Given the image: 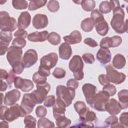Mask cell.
Segmentation results:
<instances>
[{
  "instance_id": "e7e4bbea",
  "label": "cell",
  "mask_w": 128,
  "mask_h": 128,
  "mask_svg": "<svg viewBox=\"0 0 128 128\" xmlns=\"http://www.w3.org/2000/svg\"><path fill=\"white\" fill-rule=\"evenodd\" d=\"M0 126L2 128H8V124L7 121L6 120H3L0 122Z\"/></svg>"
},
{
  "instance_id": "ac0fdd59",
  "label": "cell",
  "mask_w": 128,
  "mask_h": 128,
  "mask_svg": "<svg viewBox=\"0 0 128 128\" xmlns=\"http://www.w3.org/2000/svg\"><path fill=\"white\" fill-rule=\"evenodd\" d=\"M31 22V16L28 11L21 12L18 18L17 26L18 29L24 30L28 28Z\"/></svg>"
},
{
  "instance_id": "11a10c76",
  "label": "cell",
  "mask_w": 128,
  "mask_h": 128,
  "mask_svg": "<svg viewBox=\"0 0 128 128\" xmlns=\"http://www.w3.org/2000/svg\"><path fill=\"white\" fill-rule=\"evenodd\" d=\"M16 38H26L28 37V32L24 30L18 29L17 30L14 34Z\"/></svg>"
},
{
  "instance_id": "6125c7cd",
  "label": "cell",
  "mask_w": 128,
  "mask_h": 128,
  "mask_svg": "<svg viewBox=\"0 0 128 128\" xmlns=\"http://www.w3.org/2000/svg\"><path fill=\"white\" fill-rule=\"evenodd\" d=\"M8 76V74L7 72L4 69H0V80H6Z\"/></svg>"
},
{
  "instance_id": "ba28073f",
  "label": "cell",
  "mask_w": 128,
  "mask_h": 128,
  "mask_svg": "<svg viewBox=\"0 0 128 128\" xmlns=\"http://www.w3.org/2000/svg\"><path fill=\"white\" fill-rule=\"evenodd\" d=\"M22 54V48L12 46L8 48L7 51L6 58L12 67L21 62Z\"/></svg>"
},
{
  "instance_id": "2e32d148",
  "label": "cell",
  "mask_w": 128,
  "mask_h": 128,
  "mask_svg": "<svg viewBox=\"0 0 128 128\" xmlns=\"http://www.w3.org/2000/svg\"><path fill=\"white\" fill-rule=\"evenodd\" d=\"M32 23L34 28L40 30L45 28L48 25V18L46 14H38L34 16Z\"/></svg>"
},
{
  "instance_id": "e0dca14e",
  "label": "cell",
  "mask_w": 128,
  "mask_h": 128,
  "mask_svg": "<svg viewBox=\"0 0 128 128\" xmlns=\"http://www.w3.org/2000/svg\"><path fill=\"white\" fill-rule=\"evenodd\" d=\"M84 64L80 56L78 55H74L70 60L68 68L70 71L74 72L83 70Z\"/></svg>"
},
{
  "instance_id": "91938a15",
  "label": "cell",
  "mask_w": 128,
  "mask_h": 128,
  "mask_svg": "<svg viewBox=\"0 0 128 128\" xmlns=\"http://www.w3.org/2000/svg\"><path fill=\"white\" fill-rule=\"evenodd\" d=\"M98 82L101 84V85L104 86L107 84H110V82L108 80L106 76V74H101L98 76Z\"/></svg>"
},
{
  "instance_id": "74e56055",
  "label": "cell",
  "mask_w": 128,
  "mask_h": 128,
  "mask_svg": "<svg viewBox=\"0 0 128 128\" xmlns=\"http://www.w3.org/2000/svg\"><path fill=\"white\" fill-rule=\"evenodd\" d=\"M12 4L16 10H24L28 6V2L26 0H13Z\"/></svg>"
},
{
  "instance_id": "52a82bcc",
  "label": "cell",
  "mask_w": 128,
  "mask_h": 128,
  "mask_svg": "<svg viewBox=\"0 0 128 128\" xmlns=\"http://www.w3.org/2000/svg\"><path fill=\"white\" fill-rule=\"evenodd\" d=\"M110 97V96L104 90L99 91L96 94L92 108L98 111H106L105 106Z\"/></svg>"
},
{
  "instance_id": "5b68a950",
  "label": "cell",
  "mask_w": 128,
  "mask_h": 128,
  "mask_svg": "<svg viewBox=\"0 0 128 128\" xmlns=\"http://www.w3.org/2000/svg\"><path fill=\"white\" fill-rule=\"evenodd\" d=\"M50 90V86L48 82L36 84V90L30 93V96L36 104H40L44 100Z\"/></svg>"
},
{
  "instance_id": "836d02e7",
  "label": "cell",
  "mask_w": 128,
  "mask_h": 128,
  "mask_svg": "<svg viewBox=\"0 0 128 128\" xmlns=\"http://www.w3.org/2000/svg\"><path fill=\"white\" fill-rule=\"evenodd\" d=\"M54 124L49 119L46 118H41L38 120V128H54Z\"/></svg>"
},
{
  "instance_id": "d6986e66",
  "label": "cell",
  "mask_w": 128,
  "mask_h": 128,
  "mask_svg": "<svg viewBox=\"0 0 128 128\" xmlns=\"http://www.w3.org/2000/svg\"><path fill=\"white\" fill-rule=\"evenodd\" d=\"M66 108L64 104L61 100L57 98L52 108L53 116L56 120L60 117L65 116Z\"/></svg>"
},
{
  "instance_id": "7dc6e473",
  "label": "cell",
  "mask_w": 128,
  "mask_h": 128,
  "mask_svg": "<svg viewBox=\"0 0 128 128\" xmlns=\"http://www.w3.org/2000/svg\"><path fill=\"white\" fill-rule=\"evenodd\" d=\"M47 114L46 108L43 106H39L36 110V114L38 118H44Z\"/></svg>"
},
{
  "instance_id": "f6af8a7d",
  "label": "cell",
  "mask_w": 128,
  "mask_h": 128,
  "mask_svg": "<svg viewBox=\"0 0 128 128\" xmlns=\"http://www.w3.org/2000/svg\"><path fill=\"white\" fill-rule=\"evenodd\" d=\"M66 74V70L60 68H56L52 72L53 76L56 78H64Z\"/></svg>"
},
{
  "instance_id": "83f0119b",
  "label": "cell",
  "mask_w": 128,
  "mask_h": 128,
  "mask_svg": "<svg viewBox=\"0 0 128 128\" xmlns=\"http://www.w3.org/2000/svg\"><path fill=\"white\" fill-rule=\"evenodd\" d=\"M94 26V22L90 18H87L83 20L80 24L82 30L86 32H91L93 30Z\"/></svg>"
},
{
  "instance_id": "bcb514c9",
  "label": "cell",
  "mask_w": 128,
  "mask_h": 128,
  "mask_svg": "<svg viewBox=\"0 0 128 128\" xmlns=\"http://www.w3.org/2000/svg\"><path fill=\"white\" fill-rule=\"evenodd\" d=\"M56 102L55 96L54 95L46 96L44 99V104L45 106L50 108Z\"/></svg>"
},
{
  "instance_id": "9f6ffc18",
  "label": "cell",
  "mask_w": 128,
  "mask_h": 128,
  "mask_svg": "<svg viewBox=\"0 0 128 128\" xmlns=\"http://www.w3.org/2000/svg\"><path fill=\"white\" fill-rule=\"evenodd\" d=\"M15 74H16L12 70H10L8 74V76L6 80V82L8 84V85H9L10 86H10L13 84V82H14V80L16 78Z\"/></svg>"
},
{
  "instance_id": "9c48e42d",
  "label": "cell",
  "mask_w": 128,
  "mask_h": 128,
  "mask_svg": "<svg viewBox=\"0 0 128 128\" xmlns=\"http://www.w3.org/2000/svg\"><path fill=\"white\" fill-rule=\"evenodd\" d=\"M58 61V54L55 52H50L43 56L40 58V64L39 67L48 70H50L56 66Z\"/></svg>"
},
{
  "instance_id": "1f68e13d",
  "label": "cell",
  "mask_w": 128,
  "mask_h": 128,
  "mask_svg": "<svg viewBox=\"0 0 128 128\" xmlns=\"http://www.w3.org/2000/svg\"><path fill=\"white\" fill-rule=\"evenodd\" d=\"M90 18L93 20L94 25L98 22L105 20L104 16L98 9H96L92 11L90 14Z\"/></svg>"
},
{
  "instance_id": "4dcf8cb0",
  "label": "cell",
  "mask_w": 128,
  "mask_h": 128,
  "mask_svg": "<svg viewBox=\"0 0 128 128\" xmlns=\"http://www.w3.org/2000/svg\"><path fill=\"white\" fill-rule=\"evenodd\" d=\"M56 124L58 128H68L71 124V120L66 118L65 116H62L56 120Z\"/></svg>"
},
{
  "instance_id": "db71d44e",
  "label": "cell",
  "mask_w": 128,
  "mask_h": 128,
  "mask_svg": "<svg viewBox=\"0 0 128 128\" xmlns=\"http://www.w3.org/2000/svg\"><path fill=\"white\" fill-rule=\"evenodd\" d=\"M112 40V48L119 46L122 42V38L120 36H114L111 37Z\"/></svg>"
},
{
  "instance_id": "f5cc1de1",
  "label": "cell",
  "mask_w": 128,
  "mask_h": 128,
  "mask_svg": "<svg viewBox=\"0 0 128 128\" xmlns=\"http://www.w3.org/2000/svg\"><path fill=\"white\" fill-rule=\"evenodd\" d=\"M78 84L79 83L77 80L75 78H70L66 82V86L76 90L78 88Z\"/></svg>"
},
{
  "instance_id": "c3c4849f",
  "label": "cell",
  "mask_w": 128,
  "mask_h": 128,
  "mask_svg": "<svg viewBox=\"0 0 128 128\" xmlns=\"http://www.w3.org/2000/svg\"><path fill=\"white\" fill-rule=\"evenodd\" d=\"M82 58L84 62L88 64H92L95 61L94 54L90 53H86L83 54L82 56Z\"/></svg>"
},
{
  "instance_id": "003e7915",
  "label": "cell",
  "mask_w": 128,
  "mask_h": 128,
  "mask_svg": "<svg viewBox=\"0 0 128 128\" xmlns=\"http://www.w3.org/2000/svg\"><path fill=\"white\" fill-rule=\"evenodd\" d=\"M1 96H2V101H1V104H2V100H3L2 98H3V96H4L2 93H1Z\"/></svg>"
},
{
  "instance_id": "d590c367",
  "label": "cell",
  "mask_w": 128,
  "mask_h": 128,
  "mask_svg": "<svg viewBox=\"0 0 128 128\" xmlns=\"http://www.w3.org/2000/svg\"><path fill=\"white\" fill-rule=\"evenodd\" d=\"M47 76L38 71L34 74L32 76V80L36 84H41L46 82Z\"/></svg>"
},
{
  "instance_id": "816d5d0a",
  "label": "cell",
  "mask_w": 128,
  "mask_h": 128,
  "mask_svg": "<svg viewBox=\"0 0 128 128\" xmlns=\"http://www.w3.org/2000/svg\"><path fill=\"white\" fill-rule=\"evenodd\" d=\"M12 68V70L16 74H20L24 70V65L23 63L22 62H20L15 65Z\"/></svg>"
},
{
  "instance_id": "ab89813d",
  "label": "cell",
  "mask_w": 128,
  "mask_h": 128,
  "mask_svg": "<svg viewBox=\"0 0 128 128\" xmlns=\"http://www.w3.org/2000/svg\"><path fill=\"white\" fill-rule=\"evenodd\" d=\"M12 39V34L10 32H0V41L8 43L10 44V42Z\"/></svg>"
},
{
  "instance_id": "5bb4252c",
  "label": "cell",
  "mask_w": 128,
  "mask_h": 128,
  "mask_svg": "<svg viewBox=\"0 0 128 128\" xmlns=\"http://www.w3.org/2000/svg\"><path fill=\"white\" fill-rule=\"evenodd\" d=\"M105 108L106 111L112 116L118 114L122 110L119 102L114 98L108 100L106 104Z\"/></svg>"
},
{
  "instance_id": "f1b7e54d",
  "label": "cell",
  "mask_w": 128,
  "mask_h": 128,
  "mask_svg": "<svg viewBox=\"0 0 128 128\" xmlns=\"http://www.w3.org/2000/svg\"><path fill=\"white\" fill-rule=\"evenodd\" d=\"M74 108L76 112L78 114L80 118L89 109L86 107L85 103L82 101H77L74 105Z\"/></svg>"
},
{
  "instance_id": "e575fe53",
  "label": "cell",
  "mask_w": 128,
  "mask_h": 128,
  "mask_svg": "<svg viewBox=\"0 0 128 128\" xmlns=\"http://www.w3.org/2000/svg\"><path fill=\"white\" fill-rule=\"evenodd\" d=\"M82 8L86 12L92 11L96 6V2L94 0H84L81 3Z\"/></svg>"
},
{
  "instance_id": "ee69618b",
  "label": "cell",
  "mask_w": 128,
  "mask_h": 128,
  "mask_svg": "<svg viewBox=\"0 0 128 128\" xmlns=\"http://www.w3.org/2000/svg\"><path fill=\"white\" fill-rule=\"evenodd\" d=\"M102 90L106 92L110 96H114L116 92V89L115 86L110 84L104 86L102 88Z\"/></svg>"
},
{
  "instance_id": "60d3db41",
  "label": "cell",
  "mask_w": 128,
  "mask_h": 128,
  "mask_svg": "<svg viewBox=\"0 0 128 128\" xmlns=\"http://www.w3.org/2000/svg\"><path fill=\"white\" fill-rule=\"evenodd\" d=\"M48 9L52 12H58L60 8V4L57 0H49L47 4Z\"/></svg>"
},
{
  "instance_id": "3957f363",
  "label": "cell",
  "mask_w": 128,
  "mask_h": 128,
  "mask_svg": "<svg viewBox=\"0 0 128 128\" xmlns=\"http://www.w3.org/2000/svg\"><path fill=\"white\" fill-rule=\"evenodd\" d=\"M56 94L57 98L61 100L66 106L68 107L72 104L75 97V90L62 85H59L56 88Z\"/></svg>"
},
{
  "instance_id": "94428289",
  "label": "cell",
  "mask_w": 128,
  "mask_h": 128,
  "mask_svg": "<svg viewBox=\"0 0 128 128\" xmlns=\"http://www.w3.org/2000/svg\"><path fill=\"white\" fill-rule=\"evenodd\" d=\"M73 74H74V78L78 80H82L84 77V72L83 70L78 72H74Z\"/></svg>"
},
{
  "instance_id": "8992f818",
  "label": "cell",
  "mask_w": 128,
  "mask_h": 128,
  "mask_svg": "<svg viewBox=\"0 0 128 128\" xmlns=\"http://www.w3.org/2000/svg\"><path fill=\"white\" fill-rule=\"evenodd\" d=\"M106 72V76L110 82L118 84L123 82L126 78L125 74L119 72L116 70L111 64H108L105 67Z\"/></svg>"
},
{
  "instance_id": "9a60e30c",
  "label": "cell",
  "mask_w": 128,
  "mask_h": 128,
  "mask_svg": "<svg viewBox=\"0 0 128 128\" xmlns=\"http://www.w3.org/2000/svg\"><path fill=\"white\" fill-rule=\"evenodd\" d=\"M36 104L32 98L30 93H27L24 94L20 106L24 110L27 114H30L32 112Z\"/></svg>"
},
{
  "instance_id": "681fc988",
  "label": "cell",
  "mask_w": 128,
  "mask_h": 128,
  "mask_svg": "<svg viewBox=\"0 0 128 128\" xmlns=\"http://www.w3.org/2000/svg\"><path fill=\"white\" fill-rule=\"evenodd\" d=\"M120 123L124 127L128 126V112H122L120 117Z\"/></svg>"
},
{
  "instance_id": "8d00e7d4",
  "label": "cell",
  "mask_w": 128,
  "mask_h": 128,
  "mask_svg": "<svg viewBox=\"0 0 128 128\" xmlns=\"http://www.w3.org/2000/svg\"><path fill=\"white\" fill-rule=\"evenodd\" d=\"M99 10L101 13L104 14H106L110 12L112 10V8L110 2L108 0L102 2L99 5Z\"/></svg>"
},
{
  "instance_id": "30bf717a",
  "label": "cell",
  "mask_w": 128,
  "mask_h": 128,
  "mask_svg": "<svg viewBox=\"0 0 128 128\" xmlns=\"http://www.w3.org/2000/svg\"><path fill=\"white\" fill-rule=\"evenodd\" d=\"M82 90L87 104L92 108L96 96V87L91 84H85L82 86Z\"/></svg>"
},
{
  "instance_id": "7bdbcfd3",
  "label": "cell",
  "mask_w": 128,
  "mask_h": 128,
  "mask_svg": "<svg viewBox=\"0 0 128 128\" xmlns=\"http://www.w3.org/2000/svg\"><path fill=\"white\" fill-rule=\"evenodd\" d=\"M100 47L102 48H112V40L111 37H105L102 38L100 42Z\"/></svg>"
},
{
  "instance_id": "277c9868",
  "label": "cell",
  "mask_w": 128,
  "mask_h": 128,
  "mask_svg": "<svg viewBox=\"0 0 128 128\" xmlns=\"http://www.w3.org/2000/svg\"><path fill=\"white\" fill-rule=\"evenodd\" d=\"M16 19L10 17L9 14L6 11L0 12V29L2 32H13L17 26Z\"/></svg>"
},
{
  "instance_id": "8fae6325",
  "label": "cell",
  "mask_w": 128,
  "mask_h": 128,
  "mask_svg": "<svg viewBox=\"0 0 128 128\" xmlns=\"http://www.w3.org/2000/svg\"><path fill=\"white\" fill-rule=\"evenodd\" d=\"M38 56L37 52L34 49H30L24 54L22 59L24 68H29L34 65L38 61Z\"/></svg>"
},
{
  "instance_id": "4316f807",
  "label": "cell",
  "mask_w": 128,
  "mask_h": 128,
  "mask_svg": "<svg viewBox=\"0 0 128 128\" xmlns=\"http://www.w3.org/2000/svg\"><path fill=\"white\" fill-rule=\"evenodd\" d=\"M95 28L98 34L101 36H105L109 30L108 24L105 20L96 24Z\"/></svg>"
},
{
  "instance_id": "be15d7a7",
  "label": "cell",
  "mask_w": 128,
  "mask_h": 128,
  "mask_svg": "<svg viewBox=\"0 0 128 128\" xmlns=\"http://www.w3.org/2000/svg\"><path fill=\"white\" fill-rule=\"evenodd\" d=\"M0 81H1L0 91H1V92H4L6 90V89L8 88V85L6 82H4L2 80H0Z\"/></svg>"
},
{
  "instance_id": "d4e9b609",
  "label": "cell",
  "mask_w": 128,
  "mask_h": 128,
  "mask_svg": "<svg viewBox=\"0 0 128 128\" xmlns=\"http://www.w3.org/2000/svg\"><path fill=\"white\" fill-rule=\"evenodd\" d=\"M119 103L121 106L122 108L126 109L128 107V90H122L118 94Z\"/></svg>"
},
{
  "instance_id": "484cf974",
  "label": "cell",
  "mask_w": 128,
  "mask_h": 128,
  "mask_svg": "<svg viewBox=\"0 0 128 128\" xmlns=\"http://www.w3.org/2000/svg\"><path fill=\"white\" fill-rule=\"evenodd\" d=\"M126 60L124 56L120 54H116L112 60V66L117 69H122L126 65Z\"/></svg>"
},
{
  "instance_id": "f546056e",
  "label": "cell",
  "mask_w": 128,
  "mask_h": 128,
  "mask_svg": "<svg viewBox=\"0 0 128 128\" xmlns=\"http://www.w3.org/2000/svg\"><path fill=\"white\" fill-rule=\"evenodd\" d=\"M47 0H30L28 4L29 10H34L45 6Z\"/></svg>"
},
{
  "instance_id": "6da1fadb",
  "label": "cell",
  "mask_w": 128,
  "mask_h": 128,
  "mask_svg": "<svg viewBox=\"0 0 128 128\" xmlns=\"http://www.w3.org/2000/svg\"><path fill=\"white\" fill-rule=\"evenodd\" d=\"M112 11L113 16L110 21L112 28L118 34L128 32V20H124L125 14L123 9L119 6L114 8Z\"/></svg>"
},
{
  "instance_id": "4fadbf2b",
  "label": "cell",
  "mask_w": 128,
  "mask_h": 128,
  "mask_svg": "<svg viewBox=\"0 0 128 128\" xmlns=\"http://www.w3.org/2000/svg\"><path fill=\"white\" fill-rule=\"evenodd\" d=\"M20 92L17 89H13L7 92L4 98V103L6 106H12L20 98Z\"/></svg>"
},
{
  "instance_id": "6f0895ef",
  "label": "cell",
  "mask_w": 128,
  "mask_h": 128,
  "mask_svg": "<svg viewBox=\"0 0 128 128\" xmlns=\"http://www.w3.org/2000/svg\"><path fill=\"white\" fill-rule=\"evenodd\" d=\"M84 42L86 45L92 48H94L98 46V42L95 40L90 38H85L84 41Z\"/></svg>"
},
{
  "instance_id": "7402d4cb",
  "label": "cell",
  "mask_w": 128,
  "mask_h": 128,
  "mask_svg": "<svg viewBox=\"0 0 128 128\" xmlns=\"http://www.w3.org/2000/svg\"><path fill=\"white\" fill-rule=\"evenodd\" d=\"M58 52L60 58L64 60H68L72 54L70 46L66 42H63L60 46Z\"/></svg>"
},
{
  "instance_id": "44dd1931",
  "label": "cell",
  "mask_w": 128,
  "mask_h": 128,
  "mask_svg": "<svg viewBox=\"0 0 128 128\" xmlns=\"http://www.w3.org/2000/svg\"><path fill=\"white\" fill-rule=\"evenodd\" d=\"M48 35V32L44 30L42 32H35L30 33L28 36V40L32 42H43L47 40Z\"/></svg>"
},
{
  "instance_id": "7a4b0ae2",
  "label": "cell",
  "mask_w": 128,
  "mask_h": 128,
  "mask_svg": "<svg viewBox=\"0 0 128 128\" xmlns=\"http://www.w3.org/2000/svg\"><path fill=\"white\" fill-rule=\"evenodd\" d=\"M26 114L24 110L18 104H12L9 108L6 106H1L0 107V120L9 122L14 121L19 117H24Z\"/></svg>"
},
{
  "instance_id": "f907efd6",
  "label": "cell",
  "mask_w": 128,
  "mask_h": 128,
  "mask_svg": "<svg viewBox=\"0 0 128 128\" xmlns=\"http://www.w3.org/2000/svg\"><path fill=\"white\" fill-rule=\"evenodd\" d=\"M104 122L108 125V126H110V127L112 128L114 125L118 122V118L116 116L111 115L105 120Z\"/></svg>"
},
{
  "instance_id": "680465c9",
  "label": "cell",
  "mask_w": 128,
  "mask_h": 128,
  "mask_svg": "<svg viewBox=\"0 0 128 128\" xmlns=\"http://www.w3.org/2000/svg\"><path fill=\"white\" fill-rule=\"evenodd\" d=\"M9 44L0 41V55L2 56L4 54L6 51L8 50V46Z\"/></svg>"
},
{
  "instance_id": "b9f144b4",
  "label": "cell",
  "mask_w": 128,
  "mask_h": 128,
  "mask_svg": "<svg viewBox=\"0 0 128 128\" xmlns=\"http://www.w3.org/2000/svg\"><path fill=\"white\" fill-rule=\"evenodd\" d=\"M26 44V42L24 38H16L12 42V46L20 48H24Z\"/></svg>"
},
{
  "instance_id": "ffe728a7",
  "label": "cell",
  "mask_w": 128,
  "mask_h": 128,
  "mask_svg": "<svg viewBox=\"0 0 128 128\" xmlns=\"http://www.w3.org/2000/svg\"><path fill=\"white\" fill-rule=\"evenodd\" d=\"M96 58L101 64H104L110 62L112 58L110 51L108 48H100L96 54Z\"/></svg>"
},
{
  "instance_id": "d6a6232c",
  "label": "cell",
  "mask_w": 128,
  "mask_h": 128,
  "mask_svg": "<svg viewBox=\"0 0 128 128\" xmlns=\"http://www.w3.org/2000/svg\"><path fill=\"white\" fill-rule=\"evenodd\" d=\"M47 40L52 45L56 46L60 44L61 42L60 36L56 32H51L48 34Z\"/></svg>"
},
{
  "instance_id": "03108f58",
  "label": "cell",
  "mask_w": 128,
  "mask_h": 128,
  "mask_svg": "<svg viewBox=\"0 0 128 128\" xmlns=\"http://www.w3.org/2000/svg\"><path fill=\"white\" fill-rule=\"evenodd\" d=\"M82 0H78V1H74V2H75L76 4H81V3H82Z\"/></svg>"
},
{
  "instance_id": "7c38bea8",
  "label": "cell",
  "mask_w": 128,
  "mask_h": 128,
  "mask_svg": "<svg viewBox=\"0 0 128 128\" xmlns=\"http://www.w3.org/2000/svg\"><path fill=\"white\" fill-rule=\"evenodd\" d=\"M14 84L16 88L20 89L23 92H29L34 87V84L31 80L22 78L20 76H16Z\"/></svg>"
},
{
  "instance_id": "f35d334b",
  "label": "cell",
  "mask_w": 128,
  "mask_h": 128,
  "mask_svg": "<svg viewBox=\"0 0 128 128\" xmlns=\"http://www.w3.org/2000/svg\"><path fill=\"white\" fill-rule=\"evenodd\" d=\"M24 122L26 128H34L36 126V119L30 115L25 116Z\"/></svg>"
},
{
  "instance_id": "cb8c5ba5",
  "label": "cell",
  "mask_w": 128,
  "mask_h": 128,
  "mask_svg": "<svg viewBox=\"0 0 128 128\" xmlns=\"http://www.w3.org/2000/svg\"><path fill=\"white\" fill-rule=\"evenodd\" d=\"M96 113L93 111L90 110V109H88L82 116L80 118V120L88 124L90 126L92 127L94 126L92 122L96 121Z\"/></svg>"
},
{
  "instance_id": "603a6c76",
  "label": "cell",
  "mask_w": 128,
  "mask_h": 128,
  "mask_svg": "<svg viewBox=\"0 0 128 128\" xmlns=\"http://www.w3.org/2000/svg\"><path fill=\"white\" fill-rule=\"evenodd\" d=\"M63 39L66 43L69 44H74L80 43L82 41V36L80 32L77 30L72 32L69 36H66Z\"/></svg>"
}]
</instances>
